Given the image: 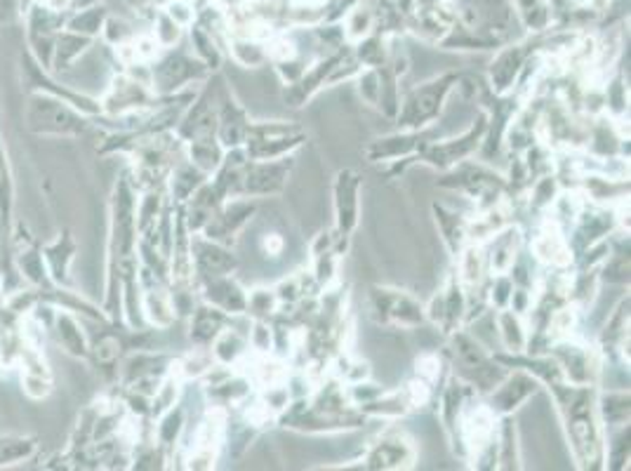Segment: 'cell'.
Returning <instances> with one entry per match:
<instances>
[{
    "mask_svg": "<svg viewBox=\"0 0 631 471\" xmlns=\"http://www.w3.org/2000/svg\"><path fill=\"white\" fill-rule=\"evenodd\" d=\"M29 123L33 130L38 132H62V135H71V132L83 130V118L66 106V102H59L53 97H33L29 102Z\"/></svg>",
    "mask_w": 631,
    "mask_h": 471,
    "instance_id": "obj_1",
    "label": "cell"
},
{
    "mask_svg": "<svg viewBox=\"0 0 631 471\" xmlns=\"http://www.w3.org/2000/svg\"><path fill=\"white\" fill-rule=\"evenodd\" d=\"M368 467L370 469H401V467H411L415 462V448L411 441L401 439V436H386L379 439L368 452Z\"/></svg>",
    "mask_w": 631,
    "mask_h": 471,
    "instance_id": "obj_2",
    "label": "cell"
},
{
    "mask_svg": "<svg viewBox=\"0 0 631 471\" xmlns=\"http://www.w3.org/2000/svg\"><path fill=\"white\" fill-rule=\"evenodd\" d=\"M149 102V92L146 87L135 78H128V76H118L111 83L109 92L104 97V106L106 112L111 113H132L139 112L142 106H146Z\"/></svg>",
    "mask_w": 631,
    "mask_h": 471,
    "instance_id": "obj_3",
    "label": "cell"
},
{
    "mask_svg": "<svg viewBox=\"0 0 631 471\" xmlns=\"http://www.w3.org/2000/svg\"><path fill=\"white\" fill-rule=\"evenodd\" d=\"M533 252L540 262L549 264V267H568L573 260L570 245L556 222H547L542 227V231L533 241Z\"/></svg>",
    "mask_w": 631,
    "mask_h": 471,
    "instance_id": "obj_4",
    "label": "cell"
},
{
    "mask_svg": "<svg viewBox=\"0 0 631 471\" xmlns=\"http://www.w3.org/2000/svg\"><path fill=\"white\" fill-rule=\"evenodd\" d=\"M519 245H521V234L516 229L497 231V236L493 234V250H490V255H486L493 274L504 276L509 274V269H514Z\"/></svg>",
    "mask_w": 631,
    "mask_h": 471,
    "instance_id": "obj_5",
    "label": "cell"
},
{
    "mask_svg": "<svg viewBox=\"0 0 631 471\" xmlns=\"http://www.w3.org/2000/svg\"><path fill=\"white\" fill-rule=\"evenodd\" d=\"M535 392H537L535 380H530L526 375H514V377H509L507 382L500 384L497 393L493 396V408L504 412L514 410V408H519V403L530 399Z\"/></svg>",
    "mask_w": 631,
    "mask_h": 471,
    "instance_id": "obj_6",
    "label": "cell"
},
{
    "mask_svg": "<svg viewBox=\"0 0 631 471\" xmlns=\"http://www.w3.org/2000/svg\"><path fill=\"white\" fill-rule=\"evenodd\" d=\"M221 330H224V311L221 309L212 307V304L195 309L191 316V340H195L198 344H210Z\"/></svg>",
    "mask_w": 631,
    "mask_h": 471,
    "instance_id": "obj_7",
    "label": "cell"
},
{
    "mask_svg": "<svg viewBox=\"0 0 631 471\" xmlns=\"http://www.w3.org/2000/svg\"><path fill=\"white\" fill-rule=\"evenodd\" d=\"M358 194V179L352 172H339L337 182V215H339V227L345 231H352L356 224V201Z\"/></svg>",
    "mask_w": 631,
    "mask_h": 471,
    "instance_id": "obj_8",
    "label": "cell"
},
{
    "mask_svg": "<svg viewBox=\"0 0 631 471\" xmlns=\"http://www.w3.org/2000/svg\"><path fill=\"white\" fill-rule=\"evenodd\" d=\"M195 264L208 276H227L234 269L236 260L220 245H210L205 241H195Z\"/></svg>",
    "mask_w": 631,
    "mask_h": 471,
    "instance_id": "obj_9",
    "label": "cell"
},
{
    "mask_svg": "<svg viewBox=\"0 0 631 471\" xmlns=\"http://www.w3.org/2000/svg\"><path fill=\"white\" fill-rule=\"evenodd\" d=\"M144 314L156 327H170L175 321V304L172 294L161 288H151L144 294Z\"/></svg>",
    "mask_w": 631,
    "mask_h": 471,
    "instance_id": "obj_10",
    "label": "cell"
},
{
    "mask_svg": "<svg viewBox=\"0 0 631 471\" xmlns=\"http://www.w3.org/2000/svg\"><path fill=\"white\" fill-rule=\"evenodd\" d=\"M90 47V38L80 36V33L66 31L62 36L54 38L53 57H54V69H71V64L76 59H80V54Z\"/></svg>",
    "mask_w": 631,
    "mask_h": 471,
    "instance_id": "obj_11",
    "label": "cell"
},
{
    "mask_svg": "<svg viewBox=\"0 0 631 471\" xmlns=\"http://www.w3.org/2000/svg\"><path fill=\"white\" fill-rule=\"evenodd\" d=\"M494 323H497V335H500V340L504 342V347H507L509 351L519 353L526 349V326H523L521 318H519L514 311H502V314L494 318Z\"/></svg>",
    "mask_w": 631,
    "mask_h": 471,
    "instance_id": "obj_12",
    "label": "cell"
},
{
    "mask_svg": "<svg viewBox=\"0 0 631 471\" xmlns=\"http://www.w3.org/2000/svg\"><path fill=\"white\" fill-rule=\"evenodd\" d=\"M523 66V53L521 47H511L493 62V83H497V90L504 92L511 83H514L516 73L521 71Z\"/></svg>",
    "mask_w": 631,
    "mask_h": 471,
    "instance_id": "obj_13",
    "label": "cell"
},
{
    "mask_svg": "<svg viewBox=\"0 0 631 471\" xmlns=\"http://www.w3.org/2000/svg\"><path fill=\"white\" fill-rule=\"evenodd\" d=\"M457 271H460V281L464 285H478L483 278V271H486V255L478 245H469L460 255V264H457Z\"/></svg>",
    "mask_w": 631,
    "mask_h": 471,
    "instance_id": "obj_14",
    "label": "cell"
},
{
    "mask_svg": "<svg viewBox=\"0 0 631 471\" xmlns=\"http://www.w3.org/2000/svg\"><path fill=\"white\" fill-rule=\"evenodd\" d=\"M231 54L241 66L245 69H254V66L264 64L267 59V53H264V45L260 40L254 38H243V36H234L231 38Z\"/></svg>",
    "mask_w": 631,
    "mask_h": 471,
    "instance_id": "obj_15",
    "label": "cell"
},
{
    "mask_svg": "<svg viewBox=\"0 0 631 471\" xmlns=\"http://www.w3.org/2000/svg\"><path fill=\"white\" fill-rule=\"evenodd\" d=\"M104 21H106L104 7L92 5V7H85V10H80L79 14H73L71 20H69V24H66V29L90 38V36H95V33L102 31Z\"/></svg>",
    "mask_w": 631,
    "mask_h": 471,
    "instance_id": "obj_16",
    "label": "cell"
},
{
    "mask_svg": "<svg viewBox=\"0 0 631 471\" xmlns=\"http://www.w3.org/2000/svg\"><path fill=\"white\" fill-rule=\"evenodd\" d=\"M57 333H59V342L64 344L66 351L73 353V356H83L85 353V337L83 333H80L79 323L73 321L71 316L66 314H59L57 316Z\"/></svg>",
    "mask_w": 631,
    "mask_h": 471,
    "instance_id": "obj_17",
    "label": "cell"
},
{
    "mask_svg": "<svg viewBox=\"0 0 631 471\" xmlns=\"http://www.w3.org/2000/svg\"><path fill=\"white\" fill-rule=\"evenodd\" d=\"M358 59L368 66H382L386 59V40L378 36H365L358 40Z\"/></svg>",
    "mask_w": 631,
    "mask_h": 471,
    "instance_id": "obj_18",
    "label": "cell"
},
{
    "mask_svg": "<svg viewBox=\"0 0 631 471\" xmlns=\"http://www.w3.org/2000/svg\"><path fill=\"white\" fill-rule=\"evenodd\" d=\"M154 38L158 40V45L161 47L175 45L177 40L182 38V27H179V24H177V21L163 10V12L158 14L156 29H154Z\"/></svg>",
    "mask_w": 631,
    "mask_h": 471,
    "instance_id": "obj_19",
    "label": "cell"
},
{
    "mask_svg": "<svg viewBox=\"0 0 631 471\" xmlns=\"http://www.w3.org/2000/svg\"><path fill=\"white\" fill-rule=\"evenodd\" d=\"M201 186V179H198V168L191 170V168H179V170L172 175V194L177 196V201H184L189 198L195 189Z\"/></svg>",
    "mask_w": 631,
    "mask_h": 471,
    "instance_id": "obj_20",
    "label": "cell"
},
{
    "mask_svg": "<svg viewBox=\"0 0 631 471\" xmlns=\"http://www.w3.org/2000/svg\"><path fill=\"white\" fill-rule=\"evenodd\" d=\"M33 452V443L27 439H5L0 441V465H12L20 459L29 458Z\"/></svg>",
    "mask_w": 631,
    "mask_h": 471,
    "instance_id": "obj_21",
    "label": "cell"
},
{
    "mask_svg": "<svg viewBox=\"0 0 631 471\" xmlns=\"http://www.w3.org/2000/svg\"><path fill=\"white\" fill-rule=\"evenodd\" d=\"M276 304H278V297H276V294H271L269 290H254V293L247 297L245 307L250 309L253 314L267 316L274 314Z\"/></svg>",
    "mask_w": 631,
    "mask_h": 471,
    "instance_id": "obj_22",
    "label": "cell"
},
{
    "mask_svg": "<svg viewBox=\"0 0 631 471\" xmlns=\"http://www.w3.org/2000/svg\"><path fill=\"white\" fill-rule=\"evenodd\" d=\"M165 12H168L182 29L189 27L191 21L195 20V7L191 0H168Z\"/></svg>",
    "mask_w": 631,
    "mask_h": 471,
    "instance_id": "obj_23",
    "label": "cell"
},
{
    "mask_svg": "<svg viewBox=\"0 0 631 471\" xmlns=\"http://www.w3.org/2000/svg\"><path fill=\"white\" fill-rule=\"evenodd\" d=\"M438 375H441V359L436 353H422L417 359V377L431 384V382L438 380Z\"/></svg>",
    "mask_w": 631,
    "mask_h": 471,
    "instance_id": "obj_24",
    "label": "cell"
},
{
    "mask_svg": "<svg viewBox=\"0 0 631 471\" xmlns=\"http://www.w3.org/2000/svg\"><path fill=\"white\" fill-rule=\"evenodd\" d=\"M358 90H361V97H363L365 102H370V104H378L379 95H382V86H379V78L375 73H365V76L361 73Z\"/></svg>",
    "mask_w": 631,
    "mask_h": 471,
    "instance_id": "obj_25",
    "label": "cell"
},
{
    "mask_svg": "<svg viewBox=\"0 0 631 471\" xmlns=\"http://www.w3.org/2000/svg\"><path fill=\"white\" fill-rule=\"evenodd\" d=\"M24 392H27L31 399H46L47 393H50V380H47V375L27 373V377H24Z\"/></svg>",
    "mask_w": 631,
    "mask_h": 471,
    "instance_id": "obj_26",
    "label": "cell"
},
{
    "mask_svg": "<svg viewBox=\"0 0 631 471\" xmlns=\"http://www.w3.org/2000/svg\"><path fill=\"white\" fill-rule=\"evenodd\" d=\"M247 340H250L253 349L267 353L269 349H271V330H269L264 323H254V330H250Z\"/></svg>",
    "mask_w": 631,
    "mask_h": 471,
    "instance_id": "obj_27",
    "label": "cell"
},
{
    "mask_svg": "<svg viewBox=\"0 0 631 471\" xmlns=\"http://www.w3.org/2000/svg\"><path fill=\"white\" fill-rule=\"evenodd\" d=\"M262 252L267 257H278L283 255V250H286V238L280 234H276V231H271V234H264L262 236Z\"/></svg>",
    "mask_w": 631,
    "mask_h": 471,
    "instance_id": "obj_28",
    "label": "cell"
},
{
    "mask_svg": "<svg viewBox=\"0 0 631 471\" xmlns=\"http://www.w3.org/2000/svg\"><path fill=\"white\" fill-rule=\"evenodd\" d=\"M118 353H120V344H118V340H113V337H106V340L99 342V347H97L99 360H113V359H118Z\"/></svg>",
    "mask_w": 631,
    "mask_h": 471,
    "instance_id": "obj_29",
    "label": "cell"
},
{
    "mask_svg": "<svg viewBox=\"0 0 631 471\" xmlns=\"http://www.w3.org/2000/svg\"><path fill=\"white\" fill-rule=\"evenodd\" d=\"M17 12V0H0V20L10 21Z\"/></svg>",
    "mask_w": 631,
    "mask_h": 471,
    "instance_id": "obj_30",
    "label": "cell"
},
{
    "mask_svg": "<svg viewBox=\"0 0 631 471\" xmlns=\"http://www.w3.org/2000/svg\"><path fill=\"white\" fill-rule=\"evenodd\" d=\"M99 0H73L71 5L73 7H79V10H85V7H92V5H97Z\"/></svg>",
    "mask_w": 631,
    "mask_h": 471,
    "instance_id": "obj_31",
    "label": "cell"
},
{
    "mask_svg": "<svg viewBox=\"0 0 631 471\" xmlns=\"http://www.w3.org/2000/svg\"><path fill=\"white\" fill-rule=\"evenodd\" d=\"M443 5H452V3H457V0H441Z\"/></svg>",
    "mask_w": 631,
    "mask_h": 471,
    "instance_id": "obj_32",
    "label": "cell"
}]
</instances>
